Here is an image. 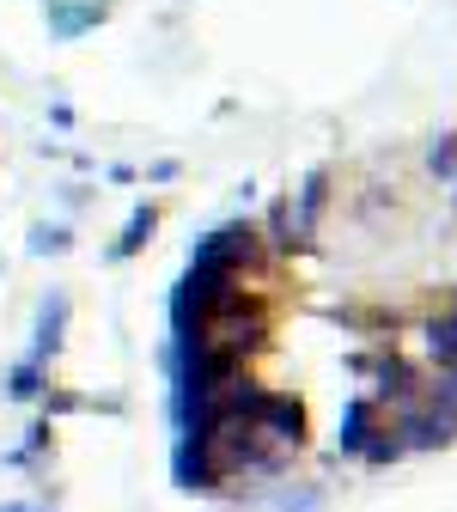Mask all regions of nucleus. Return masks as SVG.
<instances>
[{"instance_id":"1","label":"nucleus","mask_w":457,"mask_h":512,"mask_svg":"<svg viewBox=\"0 0 457 512\" xmlns=\"http://www.w3.org/2000/svg\"><path fill=\"white\" fill-rule=\"evenodd\" d=\"M250 256H256V226H250V220H232V226H214L202 244H195L189 263H195V269L214 263V269H238V275H244Z\"/></svg>"},{"instance_id":"2","label":"nucleus","mask_w":457,"mask_h":512,"mask_svg":"<svg viewBox=\"0 0 457 512\" xmlns=\"http://www.w3.org/2000/svg\"><path fill=\"white\" fill-rule=\"evenodd\" d=\"M250 427H256V439H275V445H299V439H305V409H299L293 397L256 391V403H250Z\"/></svg>"},{"instance_id":"3","label":"nucleus","mask_w":457,"mask_h":512,"mask_svg":"<svg viewBox=\"0 0 457 512\" xmlns=\"http://www.w3.org/2000/svg\"><path fill=\"white\" fill-rule=\"evenodd\" d=\"M171 482L183 494H214L220 488V470L208 458V445H195V439H177V452H171Z\"/></svg>"},{"instance_id":"4","label":"nucleus","mask_w":457,"mask_h":512,"mask_svg":"<svg viewBox=\"0 0 457 512\" xmlns=\"http://www.w3.org/2000/svg\"><path fill=\"white\" fill-rule=\"evenodd\" d=\"M397 439H403V445H415V452H439V445H451V439H457V427H451L445 415H433L427 403H415V409H403Z\"/></svg>"},{"instance_id":"5","label":"nucleus","mask_w":457,"mask_h":512,"mask_svg":"<svg viewBox=\"0 0 457 512\" xmlns=\"http://www.w3.org/2000/svg\"><path fill=\"white\" fill-rule=\"evenodd\" d=\"M61 330H68V293H49L43 299V311H37V336H31V366H43L55 348H61Z\"/></svg>"},{"instance_id":"6","label":"nucleus","mask_w":457,"mask_h":512,"mask_svg":"<svg viewBox=\"0 0 457 512\" xmlns=\"http://www.w3.org/2000/svg\"><path fill=\"white\" fill-rule=\"evenodd\" d=\"M43 19H49V37H80V31H92L98 19H104V0H80V7H68V0H49L43 7Z\"/></svg>"},{"instance_id":"7","label":"nucleus","mask_w":457,"mask_h":512,"mask_svg":"<svg viewBox=\"0 0 457 512\" xmlns=\"http://www.w3.org/2000/svg\"><path fill=\"white\" fill-rule=\"evenodd\" d=\"M336 445L348 458H366V445H372V403L366 397H354L348 409H342V433H336Z\"/></svg>"},{"instance_id":"8","label":"nucleus","mask_w":457,"mask_h":512,"mask_svg":"<svg viewBox=\"0 0 457 512\" xmlns=\"http://www.w3.org/2000/svg\"><path fill=\"white\" fill-rule=\"evenodd\" d=\"M153 226H159V214H153V202H141L135 214H128V226L116 232V244H110V263H128L147 238H153Z\"/></svg>"},{"instance_id":"9","label":"nucleus","mask_w":457,"mask_h":512,"mask_svg":"<svg viewBox=\"0 0 457 512\" xmlns=\"http://www.w3.org/2000/svg\"><path fill=\"white\" fill-rule=\"evenodd\" d=\"M323 189H330V171H311V177H305V196H299V244L311 238V226H317V214H323Z\"/></svg>"},{"instance_id":"10","label":"nucleus","mask_w":457,"mask_h":512,"mask_svg":"<svg viewBox=\"0 0 457 512\" xmlns=\"http://www.w3.org/2000/svg\"><path fill=\"white\" fill-rule=\"evenodd\" d=\"M427 354H433L445 372H457V311H451V317H439V324L427 330Z\"/></svg>"},{"instance_id":"11","label":"nucleus","mask_w":457,"mask_h":512,"mask_svg":"<svg viewBox=\"0 0 457 512\" xmlns=\"http://www.w3.org/2000/svg\"><path fill=\"white\" fill-rule=\"evenodd\" d=\"M7 397H19V403H31V397H43V366H31V360H19V366L7 372Z\"/></svg>"},{"instance_id":"12","label":"nucleus","mask_w":457,"mask_h":512,"mask_svg":"<svg viewBox=\"0 0 457 512\" xmlns=\"http://www.w3.org/2000/svg\"><path fill=\"white\" fill-rule=\"evenodd\" d=\"M403 452H409V445L397 439V427H390V433H372V445H366V464H372V470H378V464H397Z\"/></svg>"},{"instance_id":"13","label":"nucleus","mask_w":457,"mask_h":512,"mask_svg":"<svg viewBox=\"0 0 457 512\" xmlns=\"http://www.w3.org/2000/svg\"><path fill=\"white\" fill-rule=\"evenodd\" d=\"M427 171H433V177H457V135H439V141H433Z\"/></svg>"},{"instance_id":"14","label":"nucleus","mask_w":457,"mask_h":512,"mask_svg":"<svg viewBox=\"0 0 457 512\" xmlns=\"http://www.w3.org/2000/svg\"><path fill=\"white\" fill-rule=\"evenodd\" d=\"M31 250L37 256H61V250H68V226H37L31 232Z\"/></svg>"},{"instance_id":"15","label":"nucleus","mask_w":457,"mask_h":512,"mask_svg":"<svg viewBox=\"0 0 457 512\" xmlns=\"http://www.w3.org/2000/svg\"><path fill=\"white\" fill-rule=\"evenodd\" d=\"M0 512H25V506H0Z\"/></svg>"},{"instance_id":"16","label":"nucleus","mask_w":457,"mask_h":512,"mask_svg":"<svg viewBox=\"0 0 457 512\" xmlns=\"http://www.w3.org/2000/svg\"><path fill=\"white\" fill-rule=\"evenodd\" d=\"M445 378H451V384H457V372H445Z\"/></svg>"}]
</instances>
